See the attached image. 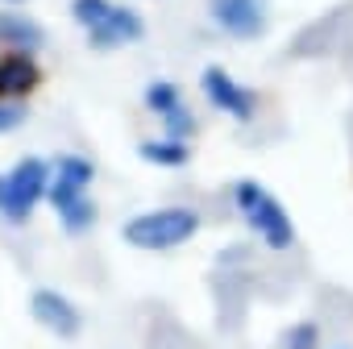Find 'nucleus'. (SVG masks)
<instances>
[{
  "label": "nucleus",
  "instance_id": "10",
  "mask_svg": "<svg viewBox=\"0 0 353 349\" xmlns=\"http://www.w3.org/2000/svg\"><path fill=\"white\" fill-rule=\"evenodd\" d=\"M42 67L30 50H0V104H21L42 88Z\"/></svg>",
  "mask_w": 353,
  "mask_h": 349
},
{
  "label": "nucleus",
  "instance_id": "14",
  "mask_svg": "<svg viewBox=\"0 0 353 349\" xmlns=\"http://www.w3.org/2000/svg\"><path fill=\"white\" fill-rule=\"evenodd\" d=\"M21 121H26V108H17V104H0V133H13Z\"/></svg>",
  "mask_w": 353,
  "mask_h": 349
},
{
  "label": "nucleus",
  "instance_id": "12",
  "mask_svg": "<svg viewBox=\"0 0 353 349\" xmlns=\"http://www.w3.org/2000/svg\"><path fill=\"white\" fill-rule=\"evenodd\" d=\"M137 158L141 162H150V166H188V158H192V146L188 141H179V137H141L137 141Z\"/></svg>",
  "mask_w": 353,
  "mask_h": 349
},
{
  "label": "nucleus",
  "instance_id": "3",
  "mask_svg": "<svg viewBox=\"0 0 353 349\" xmlns=\"http://www.w3.org/2000/svg\"><path fill=\"white\" fill-rule=\"evenodd\" d=\"M233 208H237V217L245 221V229L266 246V250H274V254H283V250H291L295 246V221H291V212L283 208V200L266 188V183H258V179H237V188H233Z\"/></svg>",
  "mask_w": 353,
  "mask_h": 349
},
{
  "label": "nucleus",
  "instance_id": "1",
  "mask_svg": "<svg viewBox=\"0 0 353 349\" xmlns=\"http://www.w3.org/2000/svg\"><path fill=\"white\" fill-rule=\"evenodd\" d=\"M92 179H96V162L88 154H59L50 162V192H46V200H50V208H54V217H59V225L67 233H88L96 225V217H100L96 200L88 196Z\"/></svg>",
  "mask_w": 353,
  "mask_h": 349
},
{
  "label": "nucleus",
  "instance_id": "16",
  "mask_svg": "<svg viewBox=\"0 0 353 349\" xmlns=\"http://www.w3.org/2000/svg\"><path fill=\"white\" fill-rule=\"evenodd\" d=\"M341 349H349V345H341Z\"/></svg>",
  "mask_w": 353,
  "mask_h": 349
},
{
  "label": "nucleus",
  "instance_id": "5",
  "mask_svg": "<svg viewBox=\"0 0 353 349\" xmlns=\"http://www.w3.org/2000/svg\"><path fill=\"white\" fill-rule=\"evenodd\" d=\"M50 192V162L38 154L17 158L9 170H0V221L5 225H26L34 208Z\"/></svg>",
  "mask_w": 353,
  "mask_h": 349
},
{
  "label": "nucleus",
  "instance_id": "6",
  "mask_svg": "<svg viewBox=\"0 0 353 349\" xmlns=\"http://www.w3.org/2000/svg\"><path fill=\"white\" fill-rule=\"evenodd\" d=\"M200 92H204V100L216 108V112H225V117H233L237 125H250L254 117H258V92L254 88H245L237 75H229L225 67H204V75H200Z\"/></svg>",
  "mask_w": 353,
  "mask_h": 349
},
{
  "label": "nucleus",
  "instance_id": "11",
  "mask_svg": "<svg viewBox=\"0 0 353 349\" xmlns=\"http://www.w3.org/2000/svg\"><path fill=\"white\" fill-rule=\"evenodd\" d=\"M42 42H46V30L34 17H26L17 9H0V46H5V50H30V54H38Z\"/></svg>",
  "mask_w": 353,
  "mask_h": 349
},
{
  "label": "nucleus",
  "instance_id": "8",
  "mask_svg": "<svg viewBox=\"0 0 353 349\" xmlns=\"http://www.w3.org/2000/svg\"><path fill=\"white\" fill-rule=\"evenodd\" d=\"M30 316H34L46 332H54L59 341H71V337H79V328H83V308H79L71 295L54 291V287H38V291L30 295Z\"/></svg>",
  "mask_w": 353,
  "mask_h": 349
},
{
  "label": "nucleus",
  "instance_id": "15",
  "mask_svg": "<svg viewBox=\"0 0 353 349\" xmlns=\"http://www.w3.org/2000/svg\"><path fill=\"white\" fill-rule=\"evenodd\" d=\"M0 5H13L17 9V5H30V0H0Z\"/></svg>",
  "mask_w": 353,
  "mask_h": 349
},
{
  "label": "nucleus",
  "instance_id": "4",
  "mask_svg": "<svg viewBox=\"0 0 353 349\" xmlns=\"http://www.w3.org/2000/svg\"><path fill=\"white\" fill-rule=\"evenodd\" d=\"M71 21L96 50H125L145 38V17L117 0H71Z\"/></svg>",
  "mask_w": 353,
  "mask_h": 349
},
{
  "label": "nucleus",
  "instance_id": "7",
  "mask_svg": "<svg viewBox=\"0 0 353 349\" xmlns=\"http://www.w3.org/2000/svg\"><path fill=\"white\" fill-rule=\"evenodd\" d=\"M141 100H145V108L162 121V133H166V137L188 141V137L196 133V117H192V108L183 104V88H179V83H170V79H150L145 92H141Z\"/></svg>",
  "mask_w": 353,
  "mask_h": 349
},
{
  "label": "nucleus",
  "instance_id": "9",
  "mask_svg": "<svg viewBox=\"0 0 353 349\" xmlns=\"http://www.w3.org/2000/svg\"><path fill=\"white\" fill-rule=\"evenodd\" d=\"M208 17L221 34L250 42L266 34V0H208Z\"/></svg>",
  "mask_w": 353,
  "mask_h": 349
},
{
  "label": "nucleus",
  "instance_id": "2",
  "mask_svg": "<svg viewBox=\"0 0 353 349\" xmlns=\"http://www.w3.org/2000/svg\"><path fill=\"white\" fill-rule=\"evenodd\" d=\"M200 212L188 208V204H166V208H145L137 217H129L121 225V241L133 246V250H145V254H170L188 246L196 233H200Z\"/></svg>",
  "mask_w": 353,
  "mask_h": 349
},
{
  "label": "nucleus",
  "instance_id": "13",
  "mask_svg": "<svg viewBox=\"0 0 353 349\" xmlns=\"http://www.w3.org/2000/svg\"><path fill=\"white\" fill-rule=\"evenodd\" d=\"M283 349H320V324L316 320H299L283 332Z\"/></svg>",
  "mask_w": 353,
  "mask_h": 349
}]
</instances>
